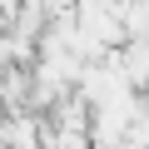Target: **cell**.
Masks as SVG:
<instances>
[{
  "label": "cell",
  "mask_w": 149,
  "mask_h": 149,
  "mask_svg": "<svg viewBox=\"0 0 149 149\" xmlns=\"http://www.w3.org/2000/svg\"><path fill=\"white\" fill-rule=\"evenodd\" d=\"M35 5H40L45 15H65V10H74V0H35Z\"/></svg>",
  "instance_id": "cell-1"
}]
</instances>
